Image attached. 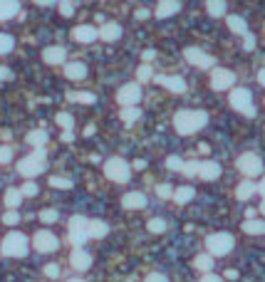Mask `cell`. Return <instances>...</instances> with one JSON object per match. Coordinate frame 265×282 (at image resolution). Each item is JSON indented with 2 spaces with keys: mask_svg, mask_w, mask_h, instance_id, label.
Returning a JSON list of instances; mask_svg holds the SVG:
<instances>
[{
  "mask_svg": "<svg viewBox=\"0 0 265 282\" xmlns=\"http://www.w3.org/2000/svg\"><path fill=\"white\" fill-rule=\"evenodd\" d=\"M209 124V114L203 109H181L173 116V129L181 136H191V134L201 132Z\"/></svg>",
  "mask_w": 265,
  "mask_h": 282,
  "instance_id": "6da1fadb",
  "label": "cell"
},
{
  "mask_svg": "<svg viewBox=\"0 0 265 282\" xmlns=\"http://www.w3.org/2000/svg\"><path fill=\"white\" fill-rule=\"evenodd\" d=\"M27 250H30V240L22 233H18V230H10L3 238V243H0V253L5 258H25Z\"/></svg>",
  "mask_w": 265,
  "mask_h": 282,
  "instance_id": "7a4b0ae2",
  "label": "cell"
},
{
  "mask_svg": "<svg viewBox=\"0 0 265 282\" xmlns=\"http://www.w3.org/2000/svg\"><path fill=\"white\" fill-rule=\"evenodd\" d=\"M47 169V161H45V149H35L30 156L20 159L18 161V173L25 178H35L42 171Z\"/></svg>",
  "mask_w": 265,
  "mask_h": 282,
  "instance_id": "3957f363",
  "label": "cell"
},
{
  "mask_svg": "<svg viewBox=\"0 0 265 282\" xmlns=\"http://www.w3.org/2000/svg\"><path fill=\"white\" fill-rule=\"evenodd\" d=\"M104 176H107L109 181H114V183H127V181L132 178V166H129L124 159L112 156V159L104 161Z\"/></svg>",
  "mask_w": 265,
  "mask_h": 282,
  "instance_id": "277c9868",
  "label": "cell"
},
{
  "mask_svg": "<svg viewBox=\"0 0 265 282\" xmlns=\"http://www.w3.org/2000/svg\"><path fill=\"white\" fill-rule=\"evenodd\" d=\"M233 235L230 233H211L206 238V250L211 258H226L228 253L233 250Z\"/></svg>",
  "mask_w": 265,
  "mask_h": 282,
  "instance_id": "5b68a950",
  "label": "cell"
},
{
  "mask_svg": "<svg viewBox=\"0 0 265 282\" xmlns=\"http://www.w3.org/2000/svg\"><path fill=\"white\" fill-rule=\"evenodd\" d=\"M230 107L235 109V112L246 114V116H255V109H253V94L250 89L246 87H235V89H230Z\"/></svg>",
  "mask_w": 265,
  "mask_h": 282,
  "instance_id": "8992f818",
  "label": "cell"
},
{
  "mask_svg": "<svg viewBox=\"0 0 265 282\" xmlns=\"http://www.w3.org/2000/svg\"><path fill=\"white\" fill-rule=\"evenodd\" d=\"M235 169L241 171L243 176H248V181H250L253 176H260V173H263V161H260V156H258V153L248 151V153H243V156H238Z\"/></svg>",
  "mask_w": 265,
  "mask_h": 282,
  "instance_id": "52a82bcc",
  "label": "cell"
},
{
  "mask_svg": "<svg viewBox=\"0 0 265 282\" xmlns=\"http://www.w3.org/2000/svg\"><path fill=\"white\" fill-rule=\"evenodd\" d=\"M116 102L122 107H139L141 102V84L139 82H127L116 89Z\"/></svg>",
  "mask_w": 265,
  "mask_h": 282,
  "instance_id": "ba28073f",
  "label": "cell"
},
{
  "mask_svg": "<svg viewBox=\"0 0 265 282\" xmlns=\"http://www.w3.org/2000/svg\"><path fill=\"white\" fill-rule=\"evenodd\" d=\"M87 218L84 215H72L70 223H67V230H70V243L75 245V250H79L84 240H87Z\"/></svg>",
  "mask_w": 265,
  "mask_h": 282,
  "instance_id": "9c48e42d",
  "label": "cell"
},
{
  "mask_svg": "<svg viewBox=\"0 0 265 282\" xmlns=\"http://www.w3.org/2000/svg\"><path fill=\"white\" fill-rule=\"evenodd\" d=\"M184 57H186L189 65L198 67V70H211V67H216V59H213L209 52H203L201 47H186V50H184Z\"/></svg>",
  "mask_w": 265,
  "mask_h": 282,
  "instance_id": "30bf717a",
  "label": "cell"
},
{
  "mask_svg": "<svg viewBox=\"0 0 265 282\" xmlns=\"http://www.w3.org/2000/svg\"><path fill=\"white\" fill-rule=\"evenodd\" d=\"M235 84V75L226 70V67H216L213 72H211V87L216 89V92H226Z\"/></svg>",
  "mask_w": 265,
  "mask_h": 282,
  "instance_id": "8fae6325",
  "label": "cell"
},
{
  "mask_svg": "<svg viewBox=\"0 0 265 282\" xmlns=\"http://www.w3.org/2000/svg\"><path fill=\"white\" fill-rule=\"evenodd\" d=\"M33 247H35L38 253H55L57 247H60V240H57V235H52L50 230H38L35 238H33Z\"/></svg>",
  "mask_w": 265,
  "mask_h": 282,
  "instance_id": "7c38bea8",
  "label": "cell"
},
{
  "mask_svg": "<svg viewBox=\"0 0 265 282\" xmlns=\"http://www.w3.org/2000/svg\"><path fill=\"white\" fill-rule=\"evenodd\" d=\"M154 82H156V84H161V87H166V89L173 92V94H184V92H186V79H184V77H179V75H173V77L154 75Z\"/></svg>",
  "mask_w": 265,
  "mask_h": 282,
  "instance_id": "4fadbf2b",
  "label": "cell"
},
{
  "mask_svg": "<svg viewBox=\"0 0 265 282\" xmlns=\"http://www.w3.org/2000/svg\"><path fill=\"white\" fill-rule=\"evenodd\" d=\"M42 59L47 62V65H67V50L62 47V45H50V47H45L42 50Z\"/></svg>",
  "mask_w": 265,
  "mask_h": 282,
  "instance_id": "5bb4252c",
  "label": "cell"
},
{
  "mask_svg": "<svg viewBox=\"0 0 265 282\" xmlns=\"http://www.w3.org/2000/svg\"><path fill=\"white\" fill-rule=\"evenodd\" d=\"M122 206L127 208V210H144L146 208V196L141 191H129V193H124Z\"/></svg>",
  "mask_w": 265,
  "mask_h": 282,
  "instance_id": "9a60e30c",
  "label": "cell"
},
{
  "mask_svg": "<svg viewBox=\"0 0 265 282\" xmlns=\"http://www.w3.org/2000/svg\"><path fill=\"white\" fill-rule=\"evenodd\" d=\"M70 265L79 270V272H84V270H90V265H92V255L87 253V250H72V255H70Z\"/></svg>",
  "mask_w": 265,
  "mask_h": 282,
  "instance_id": "2e32d148",
  "label": "cell"
},
{
  "mask_svg": "<svg viewBox=\"0 0 265 282\" xmlns=\"http://www.w3.org/2000/svg\"><path fill=\"white\" fill-rule=\"evenodd\" d=\"M221 176V166L216 161H198V178L203 181H216Z\"/></svg>",
  "mask_w": 265,
  "mask_h": 282,
  "instance_id": "e0dca14e",
  "label": "cell"
},
{
  "mask_svg": "<svg viewBox=\"0 0 265 282\" xmlns=\"http://www.w3.org/2000/svg\"><path fill=\"white\" fill-rule=\"evenodd\" d=\"M97 38H102L104 42H114V40L122 38V25L116 22H104L99 30H97Z\"/></svg>",
  "mask_w": 265,
  "mask_h": 282,
  "instance_id": "ac0fdd59",
  "label": "cell"
},
{
  "mask_svg": "<svg viewBox=\"0 0 265 282\" xmlns=\"http://www.w3.org/2000/svg\"><path fill=\"white\" fill-rule=\"evenodd\" d=\"M72 40L75 42H92V40H97V27L95 25H77L72 30Z\"/></svg>",
  "mask_w": 265,
  "mask_h": 282,
  "instance_id": "d6986e66",
  "label": "cell"
},
{
  "mask_svg": "<svg viewBox=\"0 0 265 282\" xmlns=\"http://www.w3.org/2000/svg\"><path fill=\"white\" fill-rule=\"evenodd\" d=\"M65 77L72 79V82H79L87 77V65L84 62H67L65 65Z\"/></svg>",
  "mask_w": 265,
  "mask_h": 282,
  "instance_id": "ffe728a7",
  "label": "cell"
},
{
  "mask_svg": "<svg viewBox=\"0 0 265 282\" xmlns=\"http://www.w3.org/2000/svg\"><path fill=\"white\" fill-rule=\"evenodd\" d=\"M179 10H181V3H176V0H161V3L156 5L154 15H156V18H171V15H176Z\"/></svg>",
  "mask_w": 265,
  "mask_h": 282,
  "instance_id": "44dd1931",
  "label": "cell"
},
{
  "mask_svg": "<svg viewBox=\"0 0 265 282\" xmlns=\"http://www.w3.org/2000/svg\"><path fill=\"white\" fill-rule=\"evenodd\" d=\"M109 235V226L104 221H90L87 223V238H95V240H102Z\"/></svg>",
  "mask_w": 265,
  "mask_h": 282,
  "instance_id": "7402d4cb",
  "label": "cell"
},
{
  "mask_svg": "<svg viewBox=\"0 0 265 282\" xmlns=\"http://www.w3.org/2000/svg\"><path fill=\"white\" fill-rule=\"evenodd\" d=\"M20 15V3H13V0H0V20H10Z\"/></svg>",
  "mask_w": 265,
  "mask_h": 282,
  "instance_id": "603a6c76",
  "label": "cell"
},
{
  "mask_svg": "<svg viewBox=\"0 0 265 282\" xmlns=\"http://www.w3.org/2000/svg\"><path fill=\"white\" fill-rule=\"evenodd\" d=\"M27 144H30L33 149H42V146L47 144V132H45V129H33V132L27 134Z\"/></svg>",
  "mask_w": 265,
  "mask_h": 282,
  "instance_id": "cb8c5ba5",
  "label": "cell"
},
{
  "mask_svg": "<svg viewBox=\"0 0 265 282\" xmlns=\"http://www.w3.org/2000/svg\"><path fill=\"white\" fill-rule=\"evenodd\" d=\"M228 27L235 35H248V22L241 15H228Z\"/></svg>",
  "mask_w": 265,
  "mask_h": 282,
  "instance_id": "d4e9b609",
  "label": "cell"
},
{
  "mask_svg": "<svg viewBox=\"0 0 265 282\" xmlns=\"http://www.w3.org/2000/svg\"><path fill=\"white\" fill-rule=\"evenodd\" d=\"M20 203H22L20 188H8V191H5V206H8V210H18Z\"/></svg>",
  "mask_w": 265,
  "mask_h": 282,
  "instance_id": "484cf974",
  "label": "cell"
},
{
  "mask_svg": "<svg viewBox=\"0 0 265 282\" xmlns=\"http://www.w3.org/2000/svg\"><path fill=\"white\" fill-rule=\"evenodd\" d=\"M253 193H255V183H253V181H248V178H246V181H241V183L235 186V198H238V201H248Z\"/></svg>",
  "mask_w": 265,
  "mask_h": 282,
  "instance_id": "4316f807",
  "label": "cell"
},
{
  "mask_svg": "<svg viewBox=\"0 0 265 282\" xmlns=\"http://www.w3.org/2000/svg\"><path fill=\"white\" fill-rule=\"evenodd\" d=\"M243 230H246L248 235H263V233H265V221H260V218L243 221Z\"/></svg>",
  "mask_w": 265,
  "mask_h": 282,
  "instance_id": "83f0119b",
  "label": "cell"
},
{
  "mask_svg": "<svg viewBox=\"0 0 265 282\" xmlns=\"http://www.w3.org/2000/svg\"><path fill=\"white\" fill-rule=\"evenodd\" d=\"M193 196H196V188H191V186L173 188V201H176V203H189Z\"/></svg>",
  "mask_w": 265,
  "mask_h": 282,
  "instance_id": "f1b7e54d",
  "label": "cell"
},
{
  "mask_svg": "<svg viewBox=\"0 0 265 282\" xmlns=\"http://www.w3.org/2000/svg\"><path fill=\"white\" fill-rule=\"evenodd\" d=\"M70 102H82V104H95L97 97L92 92H67Z\"/></svg>",
  "mask_w": 265,
  "mask_h": 282,
  "instance_id": "f546056e",
  "label": "cell"
},
{
  "mask_svg": "<svg viewBox=\"0 0 265 282\" xmlns=\"http://www.w3.org/2000/svg\"><path fill=\"white\" fill-rule=\"evenodd\" d=\"M119 116H122L124 124H134V121L141 116V109H139V107H124V109L119 112Z\"/></svg>",
  "mask_w": 265,
  "mask_h": 282,
  "instance_id": "4dcf8cb0",
  "label": "cell"
},
{
  "mask_svg": "<svg viewBox=\"0 0 265 282\" xmlns=\"http://www.w3.org/2000/svg\"><path fill=\"white\" fill-rule=\"evenodd\" d=\"M226 3H221V0H209V3H206V10H209L211 15H213V18H223V15H226Z\"/></svg>",
  "mask_w": 265,
  "mask_h": 282,
  "instance_id": "1f68e13d",
  "label": "cell"
},
{
  "mask_svg": "<svg viewBox=\"0 0 265 282\" xmlns=\"http://www.w3.org/2000/svg\"><path fill=\"white\" fill-rule=\"evenodd\" d=\"M55 121H57V127H62L65 132H72V127H75V119H72L70 112H57Z\"/></svg>",
  "mask_w": 265,
  "mask_h": 282,
  "instance_id": "d6a6232c",
  "label": "cell"
},
{
  "mask_svg": "<svg viewBox=\"0 0 265 282\" xmlns=\"http://www.w3.org/2000/svg\"><path fill=\"white\" fill-rule=\"evenodd\" d=\"M193 267H196V270H201V272H209L211 267H213V258H211L209 253H206V255H196Z\"/></svg>",
  "mask_w": 265,
  "mask_h": 282,
  "instance_id": "836d02e7",
  "label": "cell"
},
{
  "mask_svg": "<svg viewBox=\"0 0 265 282\" xmlns=\"http://www.w3.org/2000/svg\"><path fill=\"white\" fill-rule=\"evenodd\" d=\"M149 79H154L152 65H139V67H136V82L141 84V82H149Z\"/></svg>",
  "mask_w": 265,
  "mask_h": 282,
  "instance_id": "e575fe53",
  "label": "cell"
},
{
  "mask_svg": "<svg viewBox=\"0 0 265 282\" xmlns=\"http://www.w3.org/2000/svg\"><path fill=\"white\" fill-rule=\"evenodd\" d=\"M57 218H60L57 208H45V210H40V221H42L45 226H52V223H57Z\"/></svg>",
  "mask_w": 265,
  "mask_h": 282,
  "instance_id": "d590c367",
  "label": "cell"
},
{
  "mask_svg": "<svg viewBox=\"0 0 265 282\" xmlns=\"http://www.w3.org/2000/svg\"><path fill=\"white\" fill-rule=\"evenodd\" d=\"M146 228H149V233H154V235H161V233H166V221H164V218H152V221L146 223Z\"/></svg>",
  "mask_w": 265,
  "mask_h": 282,
  "instance_id": "8d00e7d4",
  "label": "cell"
},
{
  "mask_svg": "<svg viewBox=\"0 0 265 282\" xmlns=\"http://www.w3.org/2000/svg\"><path fill=\"white\" fill-rule=\"evenodd\" d=\"M13 47H15V40H13V35L0 33V55H8Z\"/></svg>",
  "mask_w": 265,
  "mask_h": 282,
  "instance_id": "74e56055",
  "label": "cell"
},
{
  "mask_svg": "<svg viewBox=\"0 0 265 282\" xmlns=\"http://www.w3.org/2000/svg\"><path fill=\"white\" fill-rule=\"evenodd\" d=\"M50 186L60 188V191H70V188H72V181H70V178H62V176H52V178H50Z\"/></svg>",
  "mask_w": 265,
  "mask_h": 282,
  "instance_id": "f35d334b",
  "label": "cell"
},
{
  "mask_svg": "<svg viewBox=\"0 0 265 282\" xmlns=\"http://www.w3.org/2000/svg\"><path fill=\"white\" fill-rule=\"evenodd\" d=\"M156 196L164 198V201H166V198H173V186H171V183H159V186H156Z\"/></svg>",
  "mask_w": 265,
  "mask_h": 282,
  "instance_id": "ab89813d",
  "label": "cell"
},
{
  "mask_svg": "<svg viewBox=\"0 0 265 282\" xmlns=\"http://www.w3.org/2000/svg\"><path fill=\"white\" fill-rule=\"evenodd\" d=\"M20 193H22V198L27 196V198H33V196H38V183H33V181H27V183H22L20 186Z\"/></svg>",
  "mask_w": 265,
  "mask_h": 282,
  "instance_id": "60d3db41",
  "label": "cell"
},
{
  "mask_svg": "<svg viewBox=\"0 0 265 282\" xmlns=\"http://www.w3.org/2000/svg\"><path fill=\"white\" fill-rule=\"evenodd\" d=\"M184 176H198V161H184V169H181Z\"/></svg>",
  "mask_w": 265,
  "mask_h": 282,
  "instance_id": "b9f144b4",
  "label": "cell"
},
{
  "mask_svg": "<svg viewBox=\"0 0 265 282\" xmlns=\"http://www.w3.org/2000/svg\"><path fill=\"white\" fill-rule=\"evenodd\" d=\"M166 169H169V171H181V169H184V159H179V156H169V159H166Z\"/></svg>",
  "mask_w": 265,
  "mask_h": 282,
  "instance_id": "7bdbcfd3",
  "label": "cell"
},
{
  "mask_svg": "<svg viewBox=\"0 0 265 282\" xmlns=\"http://www.w3.org/2000/svg\"><path fill=\"white\" fill-rule=\"evenodd\" d=\"M18 221H20L18 210H5V215H3V223H5V226H18Z\"/></svg>",
  "mask_w": 265,
  "mask_h": 282,
  "instance_id": "ee69618b",
  "label": "cell"
},
{
  "mask_svg": "<svg viewBox=\"0 0 265 282\" xmlns=\"http://www.w3.org/2000/svg\"><path fill=\"white\" fill-rule=\"evenodd\" d=\"M57 10H60L65 18H70V15L75 13V3H57Z\"/></svg>",
  "mask_w": 265,
  "mask_h": 282,
  "instance_id": "f6af8a7d",
  "label": "cell"
},
{
  "mask_svg": "<svg viewBox=\"0 0 265 282\" xmlns=\"http://www.w3.org/2000/svg\"><path fill=\"white\" fill-rule=\"evenodd\" d=\"M144 282H169V277H166L164 272H149V275L144 277Z\"/></svg>",
  "mask_w": 265,
  "mask_h": 282,
  "instance_id": "bcb514c9",
  "label": "cell"
},
{
  "mask_svg": "<svg viewBox=\"0 0 265 282\" xmlns=\"http://www.w3.org/2000/svg\"><path fill=\"white\" fill-rule=\"evenodd\" d=\"M13 161V149L10 146H0V164H8Z\"/></svg>",
  "mask_w": 265,
  "mask_h": 282,
  "instance_id": "7dc6e473",
  "label": "cell"
},
{
  "mask_svg": "<svg viewBox=\"0 0 265 282\" xmlns=\"http://www.w3.org/2000/svg\"><path fill=\"white\" fill-rule=\"evenodd\" d=\"M45 275H47V277H60V265L47 263L45 265Z\"/></svg>",
  "mask_w": 265,
  "mask_h": 282,
  "instance_id": "c3c4849f",
  "label": "cell"
},
{
  "mask_svg": "<svg viewBox=\"0 0 265 282\" xmlns=\"http://www.w3.org/2000/svg\"><path fill=\"white\" fill-rule=\"evenodd\" d=\"M253 47H255V38L248 33V35H243V50H248V52H253Z\"/></svg>",
  "mask_w": 265,
  "mask_h": 282,
  "instance_id": "681fc988",
  "label": "cell"
},
{
  "mask_svg": "<svg viewBox=\"0 0 265 282\" xmlns=\"http://www.w3.org/2000/svg\"><path fill=\"white\" fill-rule=\"evenodd\" d=\"M134 18L136 20H149L152 18V10H149V8H139V10L134 13Z\"/></svg>",
  "mask_w": 265,
  "mask_h": 282,
  "instance_id": "f907efd6",
  "label": "cell"
},
{
  "mask_svg": "<svg viewBox=\"0 0 265 282\" xmlns=\"http://www.w3.org/2000/svg\"><path fill=\"white\" fill-rule=\"evenodd\" d=\"M198 282H223V277H218V275H213V272H206Z\"/></svg>",
  "mask_w": 265,
  "mask_h": 282,
  "instance_id": "816d5d0a",
  "label": "cell"
},
{
  "mask_svg": "<svg viewBox=\"0 0 265 282\" xmlns=\"http://www.w3.org/2000/svg\"><path fill=\"white\" fill-rule=\"evenodd\" d=\"M8 79H13V72L8 67H0V82H8Z\"/></svg>",
  "mask_w": 265,
  "mask_h": 282,
  "instance_id": "f5cc1de1",
  "label": "cell"
},
{
  "mask_svg": "<svg viewBox=\"0 0 265 282\" xmlns=\"http://www.w3.org/2000/svg\"><path fill=\"white\" fill-rule=\"evenodd\" d=\"M154 55H156L154 50H144V65H149V62L154 59Z\"/></svg>",
  "mask_w": 265,
  "mask_h": 282,
  "instance_id": "db71d44e",
  "label": "cell"
},
{
  "mask_svg": "<svg viewBox=\"0 0 265 282\" xmlns=\"http://www.w3.org/2000/svg\"><path fill=\"white\" fill-rule=\"evenodd\" d=\"M255 191H258V193H260V196L265 198V176H263V181H260V183L255 186Z\"/></svg>",
  "mask_w": 265,
  "mask_h": 282,
  "instance_id": "11a10c76",
  "label": "cell"
},
{
  "mask_svg": "<svg viewBox=\"0 0 265 282\" xmlns=\"http://www.w3.org/2000/svg\"><path fill=\"white\" fill-rule=\"evenodd\" d=\"M226 277L228 280H238V270H226Z\"/></svg>",
  "mask_w": 265,
  "mask_h": 282,
  "instance_id": "9f6ffc18",
  "label": "cell"
},
{
  "mask_svg": "<svg viewBox=\"0 0 265 282\" xmlns=\"http://www.w3.org/2000/svg\"><path fill=\"white\" fill-rule=\"evenodd\" d=\"M144 166H146V161H144V159H139V161H134V169H136V171H141V169H144Z\"/></svg>",
  "mask_w": 265,
  "mask_h": 282,
  "instance_id": "6f0895ef",
  "label": "cell"
},
{
  "mask_svg": "<svg viewBox=\"0 0 265 282\" xmlns=\"http://www.w3.org/2000/svg\"><path fill=\"white\" fill-rule=\"evenodd\" d=\"M255 218V208H248L246 210V221H253Z\"/></svg>",
  "mask_w": 265,
  "mask_h": 282,
  "instance_id": "680465c9",
  "label": "cell"
},
{
  "mask_svg": "<svg viewBox=\"0 0 265 282\" xmlns=\"http://www.w3.org/2000/svg\"><path fill=\"white\" fill-rule=\"evenodd\" d=\"M72 139H75V134H72V132H65V134H62V141H72Z\"/></svg>",
  "mask_w": 265,
  "mask_h": 282,
  "instance_id": "91938a15",
  "label": "cell"
},
{
  "mask_svg": "<svg viewBox=\"0 0 265 282\" xmlns=\"http://www.w3.org/2000/svg\"><path fill=\"white\" fill-rule=\"evenodd\" d=\"M258 82H260V84H263V87H265V67H263V70H260V72H258Z\"/></svg>",
  "mask_w": 265,
  "mask_h": 282,
  "instance_id": "94428289",
  "label": "cell"
},
{
  "mask_svg": "<svg viewBox=\"0 0 265 282\" xmlns=\"http://www.w3.org/2000/svg\"><path fill=\"white\" fill-rule=\"evenodd\" d=\"M38 5H40V8H50V5H55V3H50V0H40Z\"/></svg>",
  "mask_w": 265,
  "mask_h": 282,
  "instance_id": "6125c7cd",
  "label": "cell"
},
{
  "mask_svg": "<svg viewBox=\"0 0 265 282\" xmlns=\"http://www.w3.org/2000/svg\"><path fill=\"white\" fill-rule=\"evenodd\" d=\"M198 151H201V153H209V144H201V146H198Z\"/></svg>",
  "mask_w": 265,
  "mask_h": 282,
  "instance_id": "be15d7a7",
  "label": "cell"
},
{
  "mask_svg": "<svg viewBox=\"0 0 265 282\" xmlns=\"http://www.w3.org/2000/svg\"><path fill=\"white\" fill-rule=\"evenodd\" d=\"M260 213H263V215H265V201H263V203H260Z\"/></svg>",
  "mask_w": 265,
  "mask_h": 282,
  "instance_id": "e7e4bbea",
  "label": "cell"
},
{
  "mask_svg": "<svg viewBox=\"0 0 265 282\" xmlns=\"http://www.w3.org/2000/svg\"><path fill=\"white\" fill-rule=\"evenodd\" d=\"M67 282H84V280H77V277H72V280H67Z\"/></svg>",
  "mask_w": 265,
  "mask_h": 282,
  "instance_id": "03108f58",
  "label": "cell"
}]
</instances>
